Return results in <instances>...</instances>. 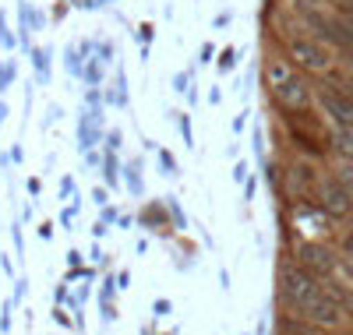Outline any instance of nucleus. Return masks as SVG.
Here are the masks:
<instances>
[{
    "label": "nucleus",
    "mask_w": 353,
    "mask_h": 335,
    "mask_svg": "<svg viewBox=\"0 0 353 335\" xmlns=\"http://www.w3.org/2000/svg\"><path fill=\"white\" fill-rule=\"evenodd\" d=\"M279 296L283 303L301 314L304 321L318 325V328H336L343 325V303L329 293V286L321 283L311 268L297 265H283L279 268Z\"/></svg>",
    "instance_id": "obj_1"
},
{
    "label": "nucleus",
    "mask_w": 353,
    "mask_h": 335,
    "mask_svg": "<svg viewBox=\"0 0 353 335\" xmlns=\"http://www.w3.org/2000/svg\"><path fill=\"white\" fill-rule=\"evenodd\" d=\"M286 46H290V57L297 60V64H301L304 71H329V64H332L329 50L321 46L318 39H307V36H290V39H286Z\"/></svg>",
    "instance_id": "obj_2"
},
{
    "label": "nucleus",
    "mask_w": 353,
    "mask_h": 335,
    "mask_svg": "<svg viewBox=\"0 0 353 335\" xmlns=\"http://www.w3.org/2000/svg\"><path fill=\"white\" fill-rule=\"evenodd\" d=\"M318 191H321V208H325L329 216H336V219L350 216L353 198L346 194V187H343L339 176H321V180H318Z\"/></svg>",
    "instance_id": "obj_3"
},
{
    "label": "nucleus",
    "mask_w": 353,
    "mask_h": 335,
    "mask_svg": "<svg viewBox=\"0 0 353 335\" xmlns=\"http://www.w3.org/2000/svg\"><path fill=\"white\" fill-rule=\"evenodd\" d=\"M272 99L283 106V110H290V113H297V110H304L307 106V99H311V92H307V85L297 78V71H293L286 81H279L276 88H272Z\"/></svg>",
    "instance_id": "obj_4"
},
{
    "label": "nucleus",
    "mask_w": 353,
    "mask_h": 335,
    "mask_svg": "<svg viewBox=\"0 0 353 335\" xmlns=\"http://www.w3.org/2000/svg\"><path fill=\"white\" fill-rule=\"evenodd\" d=\"M318 103H321V110H325V113L336 120V124L353 128V96L339 92V88H321V92H318Z\"/></svg>",
    "instance_id": "obj_5"
},
{
    "label": "nucleus",
    "mask_w": 353,
    "mask_h": 335,
    "mask_svg": "<svg viewBox=\"0 0 353 335\" xmlns=\"http://www.w3.org/2000/svg\"><path fill=\"white\" fill-rule=\"evenodd\" d=\"M297 258H301L304 268L314 272V276H329V272L336 268V258H332V251L325 247V243H301Z\"/></svg>",
    "instance_id": "obj_6"
},
{
    "label": "nucleus",
    "mask_w": 353,
    "mask_h": 335,
    "mask_svg": "<svg viewBox=\"0 0 353 335\" xmlns=\"http://www.w3.org/2000/svg\"><path fill=\"white\" fill-rule=\"evenodd\" d=\"M332 141H336V148L343 152L346 159H353V128H346V124H336V131H332Z\"/></svg>",
    "instance_id": "obj_7"
},
{
    "label": "nucleus",
    "mask_w": 353,
    "mask_h": 335,
    "mask_svg": "<svg viewBox=\"0 0 353 335\" xmlns=\"http://www.w3.org/2000/svg\"><path fill=\"white\" fill-rule=\"evenodd\" d=\"M124 173H128V191L138 198V194L145 191V180H141V159H131Z\"/></svg>",
    "instance_id": "obj_8"
},
{
    "label": "nucleus",
    "mask_w": 353,
    "mask_h": 335,
    "mask_svg": "<svg viewBox=\"0 0 353 335\" xmlns=\"http://www.w3.org/2000/svg\"><path fill=\"white\" fill-rule=\"evenodd\" d=\"M141 219L149 223V226H166V212H163V205H149L141 212Z\"/></svg>",
    "instance_id": "obj_9"
},
{
    "label": "nucleus",
    "mask_w": 353,
    "mask_h": 335,
    "mask_svg": "<svg viewBox=\"0 0 353 335\" xmlns=\"http://www.w3.org/2000/svg\"><path fill=\"white\" fill-rule=\"evenodd\" d=\"M103 176H106L110 187H117V159H113V152H106V156H103Z\"/></svg>",
    "instance_id": "obj_10"
},
{
    "label": "nucleus",
    "mask_w": 353,
    "mask_h": 335,
    "mask_svg": "<svg viewBox=\"0 0 353 335\" xmlns=\"http://www.w3.org/2000/svg\"><path fill=\"white\" fill-rule=\"evenodd\" d=\"M156 159H159V166H163V173H166V176H176V163H173V156H170L166 148H159V152H156Z\"/></svg>",
    "instance_id": "obj_11"
},
{
    "label": "nucleus",
    "mask_w": 353,
    "mask_h": 335,
    "mask_svg": "<svg viewBox=\"0 0 353 335\" xmlns=\"http://www.w3.org/2000/svg\"><path fill=\"white\" fill-rule=\"evenodd\" d=\"M176 128H181V134H184V145L191 148V145H194V134H191V116H188V113H181V116H176Z\"/></svg>",
    "instance_id": "obj_12"
},
{
    "label": "nucleus",
    "mask_w": 353,
    "mask_h": 335,
    "mask_svg": "<svg viewBox=\"0 0 353 335\" xmlns=\"http://www.w3.org/2000/svg\"><path fill=\"white\" fill-rule=\"evenodd\" d=\"M36 71H39L43 81L50 78V53H46V50H36Z\"/></svg>",
    "instance_id": "obj_13"
},
{
    "label": "nucleus",
    "mask_w": 353,
    "mask_h": 335,
    "mask_svg": "<svg viewBox=\"0 0 353 335\" xmlns=\"http://www.w3.org/2000/svg\"><path fill=\"white\" fill-rule=\"evenodd\" d=\"M14 81V64L8 60V64H0V88H8Z\"/></svg>",
    "instance_id": "obj_14"
},
{
    "label": "nucleus",
    "mask_w": 353,
    "mask_h": 335,
    "mask_svg": "<svg viewBox=\"0 0 353 335\" xmlns=\"http://www.w3.org/2000/svg\"><path fill=\"white\" fill-rule=\"evenodd\" d=\"M170 311H173V303H170V300H166V296H159V300H156V303H152V314H156V318H166V314H170Z\"/></svg>",
    "instance_id": "obj_15"
},
{
    "label": "nucleus",
    "mask_w": 353,
    "mask_h": 335,
    "mask_svg": "<svg viewBox=\"0 0 353 335\" xmlns=\"http://www.w3.org/2000/svg\"><path fill=\"white\" fill-rule=\"evenodd\" d=\"M339 180H343V187H346V194L353 198V166H343V170H339Z\"/></svg>",
    "instance_id": "obj_16"
},
{
    "label": "nucleus",
    "mask_w": 353,
    "mask_h": 335,
    "mask_svg": "<svg viewBox=\"0 0 353 335\" xmlns=\"http://www.w3.org/2000/svg\"><path fill=\"white\" fill-rule=\"evenodd\" d=\"M68 71H71V74H85V68H81V60H78L74 50H68Z\"/></svg>",
    "instance_id": "obj_17"
},
{
    "label": "nucleus",
    "mask_w": 353,
    "mask_h": 335,
    "mask_svg": "<svg viewBox=\"0 0 353 335\" xmlns=\"http://www.w3.org/2000/svg\"><path fill=\"white\" fill-rule=\"evenodd\" d=\"M233 64H237V50H223V60H219V68H223V71H230Z\"/></svg>",
    "instance_id": "obj_18"
},
{
    "label": "nucleus",
    "mask_w": 353,
    "mask_h": 335,
    "mask_svg": "<svg viewBox=\"0 0 353 335\" xmlns=\"http://www.w3.org/2000/svg\"><path fill=\"white\" fill-rule=\"evenodd\" d=\"M233 180H237V184H248V163H237V166H233Z\"/></svg>",
    "instance_id": "obj_19"
},
{
    "label": "nucleus",
    "mask_w": 353,
    "mask_h": 335,
    "mask_svg": "<svg viewBox=\"0 0 353 335\" xmlns=\"http://www.w3.org/2000/svg\"><path fill=\"white\" fill-rule=\"evenodd\" d=\"M170 216H173V223H176V226H184V223H188V219H184V212L176 208V201H173V198H170Z\"/></svg>",
    "instance_id": "obj_20"
},
{
    "label": "nucleus",
    "mask_w": 353,
    "mask_h": 335,
    "mask_svg": "<svg viewBox=\"0 0 353 335\" xmlns=\"http://www.w3.org/2000/svg\"><path fill=\"white\" fill-rule=\"evenodd\" d=\"M106 148H110V152L121 148V131H110V134H106Z\"/></svg>",
    "instance_id": "obj_21"
},
{
    "label": "nucleus",
    "mask_w": 353,
    "mask_h": 335,
    "mask_svg": "<svg viewBox=\"0 0 353 335\" xmlns=\"http://www.w3.org/2000/svg\"><path fill=\"white\" fill-rule=\"evenodd\" d=\"M53 318H57V325H61V328H71V318H68V314H64L61 307H57V311H53Z\"/></svg>",
    "instance_id": "obj_22"
},
{
    "label": "nucleus",
    "mask_w": 353,
    "mask_h": 335,
    "mask_svg": "<svg viewBox=\"0 0 353 335\" xmlns=\"http://www.w3.org/2000/svg\"><path fill=\"white\" fill-rule=\"evenodd\" d=\"M92 201H96L99 208H103V205H110V198H106V191H103V187H96V191H92Z\"/></svg>",
    "instance_id": "obj_23"
},
{
    "label": "nucleus",
    "mask_w": 353,
    "mask_h": 335,
    "mask_svg": "<svg viewBox=\"0 0 353 335\" xmlns=\"http://www.w3.org/2000/svg\"><path fill=\"white\" fill-rule=\"evenodd\" d=\"M61 194H64V198H68V194H74V180H71V176H64V180H61Z\"/></svg>",
    "instance_id": "obj_24"
},
{
    "label": "nucleus",
    "mask_w": 353,
    "mask_h": 335,
    "mask_svg": "<svg viewBox=\"0 0 353 335\" xmlns=\"http://www.w3.org/2000/svg\"><path fill=\"white\" fill-rule=\"evenodd\" d=\"M244 128H248V113H241V116H237V120H233V131H237V134H241V131H244Z\"/></svg>",
    "instance_id": "obj_25"
},
{
    "label": "nucleus",
    "mask_w": 353,
    "mask_h": 335,
    "mask_svg": "<svg viewBox=\"0 0 353 335\" xmlns=\"http://www.w3.org/2000/svg\"><path fill=\"white\" fill-rule=\"evenodd\" d=\"M39 191H43V184H39V180H36V176H32V180H28V194H32V198H36V194H39Z\"/></svg>",
    "instance_id": "obj_26"
},
{
    "label": "nucleus",
    "mask_w": 353,
    "mask_h": 335,
    "mask_svg": "<svg viewBox=\"0 0 353 335\" xmlns=\"http://www.w3.org/2000/svg\"><path fill=\"white\" fill-rule=\"evenodd\" d=\"M11 236H14V251L21 254V230H18V223H14V230H11Z\"/></svg>",
    "instance_id": "obj_27"
},
{
    "label": "nucleus",
    "mask_w": 353,
    "mask_h": 335,
    "mask_svg": "<svg viewBox=\"0 0 353 335\" xmlns=\"http://www.w3.org/2000/svg\"><path fill=\"white\" fill-rule=\"evenodd\" d=\"M92 236H96V240L106 236V223H96V226H92Z\"/></svg>",
    "instance_id": "obj_28"
},
{
    "label": "nucleus",
    "mask_w": 353,
    "mask_h": 335,
    "mask_svg": "<svg viewBox=\"0 0 353 335\" xmlns=\"http://www.w3.org/2000/svg\"><path fill=\"white\" fill-rule=\"evenodd\" d=\"M117 283H121V290H128V286H131V276H128V272H121V276H117Z\"/></svg>",
    "instance_id": "obj_29"
},
{
    "label": "nucleus",
    "mask_w": 353,
    "mask_h": 335,
    "mask_svg": "<svg viewBox=\"0 0 353 335\" xmlns=\"http://www.w3.org/2000/svg\"><path fill=\"white\" fill-rule=\"evenodd\" d=\"M39 236H43V240H50V236H53V226H46V223H43V226H39Z\"/></svg>",
    "instance_id": "obj_30"
},
{
    "label": "nucleus",
    "mask_w": 353,
    "mask_h": 335,
    "mask_svg": "<svg viewBox=\"0 0 353 335\" xmlns=\"http://www.w3.org/2000/svg\"><path fill=\"white\" fill-rule=\"evenodd\" d=\"M346 85H350V88H353V68H350V71H346Z\"/></svg>",
    "instance_id": "obj_31"
},
{
    "label": "nucleus",
    "mask_w": 353,
    "mask_h": 335,
    "mask_svg": "<svg viewBox=\"0 0 353 335\" xmlns=\"http://www.w3.org/2000/svg\"><path fill=\"white\" fill-rule=\"evenodd\" d=\"M346 247H350V251H353V236H346Z\"/></svg>",
    "instance_id": "obj_32"
}]
</instances>
